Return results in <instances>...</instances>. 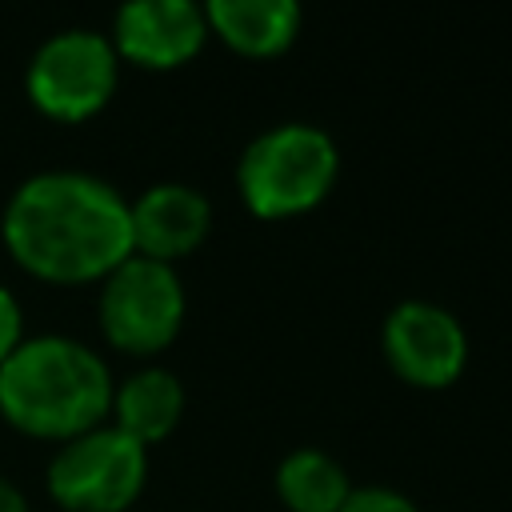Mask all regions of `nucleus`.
<instances>
[{
	"instance_id": "nucleus-14",
	"label": "nucleus",
	"mask_w": 512,
	"mask_h": 512,
	"mask_svg": "<svg viewBox=\"0 0 512 512\" xmlns=\"http://www.w3.org/2000/svg\"><path fill=\"white\" fill-rule=\"evenodd\" d=\"M20 340H24V312H20V300L0 284V364L16 352Z\"/></svg>"
},
{
	"instance_id": "nucleus-2",
	"label": "nucleus",
	"mask_w": 512,
	"mask_h": 512,
	"mask_svg": "<svg viewBox=\"0 0 512 512\" xmlns=\"http://www.w3.org/2000/svg\"><path fill=\"white\" fill-rule=\"evenodd\" d=\"M108 364L72 336H32L0 364V416L24 436L76 440L108 424Z\"/></svg>"
},
{
	"instance_id": "nucleus-12",
	"label": "nucleus",
	"mask_w": 512,
	"mask_h": 512,
	"mask_svg": "<svg viewBox=\"0 0 512 512\" xmlns=\"http://www.w3.org/2000/svg\"><path fill=\"white\" fill-rule=\"evenodd\" d=\"M352 488L344 464L324 448H296L276 464V496L288 512H340Z\"/></svg>"
},
{
	"instance_id": "nucleus-7",
	"label": "nucleus",
	"mask_w": 512,
	"mask_h": 512,
	"mask_svg": "<svg viewBox=\"0 0 512 512\" xmlns=\"http://www.w3.org/2000/svg\"><path fill=\"white\" fill-rule=\"evenodd\" d=\"M380 348L388 368L424 392L452 388L468 368V332L444 304L400 300L380 328Z\"/></svg>"
},
{
	"instance_id": "nucleus-13",
	"label": "nucleus",
	"mask_w": 512,
	"mask_h": 512,
	"mask_svg": "<svg viewBox=\"0 0 512 512\" xmlns=\"http://www.w3.org/2000/svg\"><path fill=\"white\" fill-rule=\"evenodd\" d=\"M340 512H420V508H416V500H408L396 488L364 484V488H352L348 492V500H344Z\"/></svg>"
},
{
	"instance_id": "nucleus-11",
	"label": "nucleus",
	"mask_w": 512,
	"mask_h": 512,
	"mask_svg": "<svg viewBox=\"0 0 512 512\" xmlns=\"http://www.w3.org/2000/svg\"><path fill=\"white\" fill-rule=\"evenodd\" d=\"M108 416L136 444H160L184 416V384L168 368H140L112 388Z\"/></svg>"
},
{
	"instance_id": "nucleus-6",
	"label": "nucleus",
	"mask_w": 512,
	"mask_h": 512,
	"mask_svg": "<svg viewBox=\"0 0 512 512\" xmlns=\"http://www.w3.org/2000/svg\"><path fill=\"white\" fill-rule=\"evenodd\" d=\"M120 80V56L104 32L68 28L44 40L28 64V100L64 124L96 116Z\"/></svg>"
},
{
	"instance_id": "nucleus-15",
	"label": "nucleus",
	"mask_w": 512,
	"mask_h": 512,
	"mask_svg": "<svg viewBox=\"0 0 512 512\" xmlns=\"http://www.w3.org/2000/svg\"><path fill=\"white\" fill-rule=\"evenodd\" d=\"M0 512H28V500L16 492V484H8L0 476Z\"/></svg>"
},
{
	"instance_id": "nucleus-3",
	"label": "nucleus",
	"mask_w": 512,
	"mask_h": 512,
	"mask_svg": "<svg viewBox=\"0 0 512 512\" xmlns=\"http://www.w3.org/2000/svg\"><path fill=\"white\" fill-rule=\"evenodd\" d=\"M340 176V148L316 124H272L236 160V192L260 220H292L328 200Z\"/></svg>"
},
{
	"instance_id": "nucleus-1",
	"label": "nucleus",
	"mask_w": 512,
	"mask_h": 512,
	"mask_svg": "<svg viewBox=\"0 0 512 512\" xmlns=\"http://www.w3.org/2000/svg\"><path fill=\"white\" fill-rule=\"evenodd\" d=\"M8 256L52 284L104 280L132 256L128 200L92 172L28 176L0 220Z\"/></svg>"
},
{
	"instance_id": "nucleus-10",
	"label": "nucleus",
	"mask_w": 512,
	"mask_h": 512,
	"mask_svg": "<svg viewBox=\"0 0 512 512\" xmlns=\"http://www.w3.org/2000/svg\"><path fill=\"white\" fill-rule=\"evenodd\" d=\"M208 36H220L232 52L268 60L296 44L304 12L296 0H212L204 4Z\"/></svg>"
},
{
	"instance_id": "nucleus-8",
	"label": "nucleus",
	"mask_w": 512,
	"mask_h": 512,
	"mask_svg": "<svg viewBox=\"0 0 512 512\" xmlns=\"http://www.w3.org/2000/svg\"><path fill=\"white\" fill-rule=\"evenodd\" d=\"M112 48L120 60L148 68V72H172L188 64L204 40L208 20L204 4L192 0H132L116 12L112 24Z\"/></svg>"
},
{
	"instance_id": "nucleus-9",
	"label": "nucleus",
	"mask_w": 512,
	"mask_h": 512,
	"mask_svg": "<svg viewBox=\"0 0 512 512\" xmlns=\"http://www.w3.org/2000/svg\"><path fill=\"white\" fill-rule=\"evenodd\" d=\"M132 220V256L176 264L180 256H192L208 228H212V204L192 184H152L128 204Z\"/></svg>"
},
{
	"instance_id": "nucleus-4",
	"label": "nucleus",
	"mask_w": 512,
	"mask_h": 512,
	"mask_svg": "<svg viewBox=\"0 0 512 512\" xmlns=\"http://www.w3.org/2000/svg\"><path fill=\"white\" fill-rule=\"evenodd\" d=\"M148 480V448L116 424L64 440L48 464V492L68 512H128Z\"/></svg>"
},
{
	"instance_id": "nucleus-5",
	"label": "nucleus",
	"mask_w": 512,
	"mask_h": 512,
	"mask_svg": "<svg viewBox=\"0 0 512 512\" xmlns=\"http://www.w3.org/2000/svg\"><path fill=\"white\" fill-rule=\"evenodd\" d=\"M184 284L172 264L128 256L100 280L104 340L128 356L164 352L184 324Z\"/></svg>"
}]
</instances>
